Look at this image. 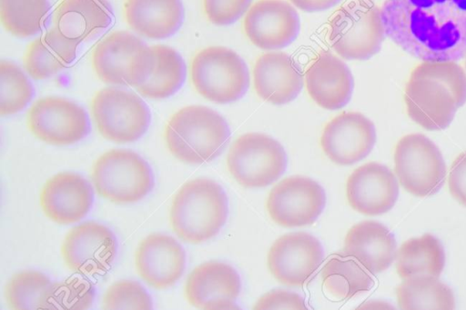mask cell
Masks as SVG:
<instances>
[{
    "label": "cell",
    "mask_w": 466,
    "mask_h": 310,
    "mask_svg": "<svg viewBox=\"0 0 466 310\" xmlns=\"http://www.w3.org/2000/svg\"><path fill=\"white\" fill-rule=\"evenodd\" d=\"M380 15L386 35L417 59L466 55V0H385Z\"/></svg>",
    "instance_id": "1"
},
{
    "label": "cell",
    "mask_w": 466,
    "mask_h": 310,
    "mask_svg": "<svg viewBox=\"0 0 466 310\" xmlns=\"http://www.w3.org/2000/svg\"><path fill=\"white\" fill-rule=\"evenodd\" d=\"M410 118L429 131L445 129L466 103V74L456 62L423 61L404 91Z\"/></svg>",
    "instance_id": "2"
},
{
    "label": "cell",
    "mask_w": 466,
    "mask_h": 310,
    "mask_svg": "<svg viewBox=\"0 0 466 310\" xmlns=\"http://www.w3.org/2000/svg\"><path fill=\"white\" fill-rule=\"evenodd\" d=\"M228 199L223 187L208 178L186 182L176 194L169 214L176 235L189 244L215 237L228 216Z\"/></svg>",
    "instance_id": "3"
},
{
    "label": "cell",
    "mask_w": 466,
    "mask_h": 310,
    "mask_svg": "<svg viewBox=\"0 0 466 310\" xmlns=\"http://www.w3.org/2000/svg\"><path fill=\"white\" fill-rule=\"evenodd\" d=\"M231 136L226 119L204 105L179 109L168 120L165 141L169 152L187 164L200 165L219 156Z\"/></svg>",
    "instance_id": "4"
},
{
    "label": "cell",
    "mask_w": 466,
    "mask_h": 310,
    "mask_svg": "<svg viewBox=\"0 0 466 310\" xmlns=\"http://www.w3.org/2000/svg\"><path fill=\"white\" fill-rule=\"evenodd\" d=\"M380 9L370 0H350L329 22L327 39L346 60H368L381 48L385 38Z\"/></svg>",
    "instance_id": "5"
},
{
    "label": "cell",
    "mask_w": 466,
    "mask_h": 310,
    "mask_svg": "<svg viewBox=\"0 0 466 310\" xmlns=\"http://www.w3.org/2000/svg\"><path fill=\"white\" fill-rule=\"evenodd\" d=\"M154 55L138 36L127 31H114L94 48L92 65L106 84L137 87L149 77Z\"/></svg>",
    "instance_id": "6"
},
{
    "label": "cell",
    "mask_w": 466,
    "mask_h": 310,
    "mask_svg": "<svg viewBox=\"0 0 466 310\" xmlns=\"http://www.w3.org/2000/svg\"><path fill=\"white\" fill-rule=\"evenodd\" d=\"M190 77L196 91L217 104L242 98L249 87V71L244 59L224 46H208L192 59Z\"/></svg>",
    "instance_id": "7"
},
{
    "label": "cell",
    "mask_w": 466,
    "mask_h": 310,
    "mask_svg": "<svg viewBox=\"0 0 466 310\" xmlns=\"http://www.w3.org/2000/svg\"><path fill=\"white\" fill-rule=\"evenodd\" d=\"M96 192L116 204L137 203L155 185L149 164L129 149H111L101 155L92 168Z\"/></svg>",
    "instance_id": "8"
},
{
    "label": "cell",
    "mask_w": 466,
    "mask_h": 310,
    "mask_svg": "<svg viewBox=\"0 0 466 310\" xmlns=\"http://www.w3.org/2000/svg\"><path fill=\"white\" fill-rule=\"evenodd\" d=\"M227 165L234 179L246 188H262L276 182L288 167L283 145L261 133H247L232 144Z\"/></svg>",
    "instance_id": "9"
},
{
    "label": "cell",
    "mask_w": 466,
    "mask_h": 310,
    "mask_svg": "<svg viewBox=\"0 0 466 310\" xmlns=\"http://www.w3.org/2000/svg\"><path fill=\"white\" fill-rule=\"evenodd\" d=\"M91 111L100 135L118 144L140 139L151 123V112L137 94L117 87L102 88L91 102Z\"/></svg>",
    "instance_id": "10"
},
{
    "label": "cell",
    "mask_w": 466,
    "mask_h": 310,
    "mask_svg": "<svg viewBox=\"0 0 466 310\" xmlns=\"http://www.w3.org/2000/svg\"><path fill=\"white\" fill-rule=\"evenodd\" d=\"M394 165L400 185L415 196L433 195L444 185L443 156L438 146L422 134H409L398 141Z\"/></svg>",
    "instance_id": "11"
},
{
    "label": "cell",
    "mask_w": 466,
    "mask_h": 310,
    "mask_svg": "<svg viewBox=\"0 0 466 310\" xmlns=\"http://www.w3.org/2000/svg\"><path fill=\"white\" fill-rule=\"evenodd\" d=\"M26 124L36 138L53 145L76 144L91 132L87 112L62 96L36 100L27 112Z\"/></svg>",
    "instance_id": "12"
},
{
    "label": "cell",
    "mask_w": 466,
    "mask_h": 310,
    "mask_svg": "<svg viewBox=\"0 0 466 310\" xmlns=\"http://www.w3.org/2000/svg\"><path fill=\"white\" fill-rule=\"evenodd\" d=\"M324 188L315 180L292 175L282 179L269 192L266 207L270 218L284 227L313 224L326 205Z\"/></svg>",
    "instance_id": "13"
},
{
    "label": "cell",
    "mask_w": 466,
    "mask_h": 310,
    "mask_svg": "<svg viewBox=\"0 0 466 310\" xmlns=\"http://www.w3.org/2000/svg\"><path fill=\"white\" fill-rule=\"evenodd\" d=\"M117 253V240L106 225L87 221L74 226L66 234L61 255L72 271L92 275L106 272Z\"/></svg>",
    "instance_id": "14"
},
{
    "label": "cell",
    "mask_w": 466,
    "mask_h": 310,
    "mask_svg": "<svg viewBox=\"0 0 466 310\" xmlns=\"http://www.w3.org/2000/svg\"><path fill=\"white\" fill-rule=\"evenodd\" d=\"M323 258L324 249L317 237L307 232H291L273 243L268 253V267L279 283L301 286Z\"/></svg>",
    "instance_id": "15"
},
{
    "label": "cell",
    "mask_w": 466,
    "mask_h": 310,
    "mask_svg": "<svg viewBox=\"0 0 466 310\" xmlns=\"http://www.w3.org/2000/svg\"><path fill=\"white\" fill-rule=\"evenodd\" d=\"M374 124L360 112H343L329 121L320 146L333 163L350 165L364 159L376 143Z\"/></svg>",
    "instance_id": "16"
},
{
    "label": "cell",
    "mask_w": 466,
    "mask_h": 310,
    "mask_svg": "<svg viewBox=\"0 0 466 310\" xmlns=\"http://www.w3.org/2000/svg\"><path fill=\"white\" fill-rule=\"evenodd\" d=\"M243 29L257 47L275 50L295 41L300 20L296 9L284 0H258L248 10Z\"/></svg>",
    "instance_id": "17"
},
{
    "label": "cell",
    "mask_w": 466,
    "mask_h": 310,
    "mask_svg": "<svg viewBox=\"0 0 466 310\" xmlns=\"http://www.w3.org/2000/svg\"><path fill=\"white\" fill-rule=\"evenodd\" d=\"M241 279L229 264L205 262L193 269L187 278L184 293L188 303L205 310L238 309L237 299Z\"/></svg>",
    "instance_id": "18"
},
{
    "label": "cell",
    "mask_w": 466,
    "mask_h": 310,
    "mask_svg": "<svg viewBox=\"0 0 466 310\" xmlns=\"http://www.w3.org/2000/svg\"><path fill=\"white\" fill-rule=\"evenodd\" d=\"M346 195L350 205L367 215L390 211L399 196L395 175L386 165L370 162L356 168L348 177Z\"/></svg>",
    "instance_id": "19"
},
{
    "label": "cell",
    "mask_w": 466,
    "mask_h": 310,
    "mask_svg": "<svg viewBox=\"0 0 466 310\" xmlns=\"http://www.w3.org/2000/svg\"><path fill=\"white\" fill-rule=\"evenodd\" d=\"M186 260L183 246L174 237L159 233L144 238L135 255L137 274L157 289L174 285L185 271Z\"/></svg>",
    "instance_id": "20"
},
{
    "label": "cell",
    "mask_w": 466,
    "mask_h": 310,
    "mask_svg": "<svg viewBox=\"0 0 466 310\" xmlns=\"http://www.w3.org/2000/svg\"><path fill=\"white\" fill-rule=\"evenodd\" d=\"M94 190L91 184L75 173H59L49 178L40 194L44 214L60 225L83 219L91 210Z\"/></svg>",
    "instance_id": "21"
},
{
    "label": "cell",
    "mask_w": 466,
    "mask_h": 310,
    "mask_svg": "<svg viewBox=\"0 0 466 310\" xmlns=\"http://www.w3.org/2000/svg\"><path fill=\"white\" fill-rule=\"evenodd\" d=\"M304 84L311 99L327 110H339L351 99L354 78L351 71L337 55L321 51L309 64Z\"/></svg>",
    "instance_id": "22"
},
{
    "label": "cell",
    "mask_w": 466,
    "mask_h": 310,
    "mask_svg": "<svg viewBox=\"0 0 466 310\" xmlns=\"http://www.w3.org/2000/svg\"><path fill=\"white\" fill-rule=\"evenodd\" d=\"M253 85L257 95L264 101L286 105L301 92L304 75L288 54L268 52L259 55L254 64Z\"/></svg>",
    "instance_id": "23"
},
{
    "label": "cell",
    "mask_w": 466,
    "mask_h": 310,
    "mask_svg": "<svg viewBox=\"0 0 466 310\" xmlns=\"http://www.w3.org/2000/svg\"><path fill=\"white\" fill-rule=\"evenodd\" d=\"M394 235L383 224L367 220L354 225L348 231L343 251L354 257L370 274L389 268L396 257Z\"/></svg>",
    "instance_id": "24"
},
{
    "label": "cell",
    "mask_w": 466,
    "mask_h": 310,
    "mask_svg": "<svg viewBox=\"0 0 466 310\" xmlns=\"http://www.w3.org/2000/svg\"><path fill=\"white\" fill-rule=\"evenodd\" d=\"M113 21L107 0H61L53 13V27L78 43L100 35Z\"/></svg>",
    "instance_id": "25"
},
{
    "label": "cell",
    "mask_w": 466,
    "mask_h": 310,
    "mask_svg": "<svg viewBox=\"0 0 466 310\" xmlns=\"http://www.w3.org/2000/svg\"><path fill=\"white\" fill-rule=\"evenodd\" d=\"M123 13L131 29L150 39L174 35L185 19L181 0H126Z\"/></svg>",
    "instance_id": "26"
},
{
    "label": "cell",
    "mask_w": 466,
    "mask_h": 310,
    "mask_svg": "<svg viewBox=\"0 0 466 310\" xmlns=\"http://www.w3.org/2000/svg\"><path fill=\"white\" fill-rule=\"evenodd\" d=\"M78 44L52 27L27 45L24 68L35 80L51 77L75 61Z\"/></svg>",
    "instance_id": "27"
},
{
    "label": "cell",
    "mask_w": 466,
    "mask_h": 310,
    "mask_svg": "<svg viewBox=\"0 0 466 310\" xmlns=\"http://www.w3.org/2000/svg\"><path fill=\"white\" fill-rule=\"evenodd\" d=\"M396 268L402 279L418 276L439 277L445 265V252L440 240L431 234L410 238L396 255Z\"/></svg>",
    "instance_id": "28"
},
{
    "label": "cell",
    "mask_w": 466,
    "mask_h": 310,
    "mask_svg": "<svg viewBox=\"0 0 466 310\" xmlns=\"http://www.w3.org/2000/svg\"><path fill=\"white\" fill-rule=\"evenodd\" d=\"M150 47L154 55V67L147 80L137 89L147 98H167L183 86L187 77L186 63L180 54L168 45Z\"/></svg>",
    "instance_id": "29"
},
{
    "label": "cell",
    "mask_w": 466,
    "mask_h": 310,
    "mask_svg": "<svg viewBox=\"0 0 466 310\" xmlns=\"http://www.w3.org/2000/svg\"><path fill=\"white\" fill-rule=\"evenodd\" d=\"M350 255H334L322 268V284L332 297L344 300L365 293L374 285L370 272Z\"/></svg>",
    "instance_id": "30"
},
{
    "label": "cell",
    "mask_w": 466,
    "mask_h": 310,
    "mask_svg": "<svg viewBox=\"0 0 466 310\" xmlns=\"http://www.w3.org/2000/svg\"><path fill=\"white\" fill-rule=\"evenodd\" d=\"M396 295L399 307L403 310L455 308L451 288L435 276L404 279L396 288Z\"/></svg>",
    "instance_id": "31"
},
{
    "label": "cell",
    "mask_w": 466,
    "mask_h": 310,
    "mask_svg": "<svg viewBox=\"0 0 466 310\" xmlns=\"http://www.w3.org/2000/svg\"><path fill=\"white\" fill-rule=\"evenodd\" d=\"M53 282L35 270H23L6 283L5 296L7 306L15 310H50V293Z\"/></svg>",
    "instance_id": "32"
},
{
    "label": "cell",
    "mask_w": 466,
    "mask_h": 310,
    "mask_svg": "<svg viewBox=\"0 0 466 310\" xmlns=\"http://www.w3.org/2000/svg\"><path fill=\"white\" fill-rule=\"evenodd\" d=\"M50 11L48 0H0V18L5 29L26 38L40 33Z\"/></svg>",
    "instance_id": "33"
},
{
    "label": "cell",
    "mask_w": 466,
    "mask_h": 310,
    "mask_svg": "<svg viewBox=\"0 0 466 310\" xmlns=\"http://www.w3.org/2000/svg\"><path fill=\"white\" fill-rule=\"evenodd\" d=\"M0 115H12L24 110L35 96L28 76L15 63L0 61Z\"/></svg>",
    "instance_id": "34"
},
{
    "label": "cell",
    "mask_w": 466,
    "mask_h": 310,
    "mask_svg": "<svg viewBox=\"0 0 466 310\" xmlns=\"http://www.w3.org/2000/svg\"><path fill=\"white\" fill-rule=\"evenodd\" d=\"M96 295L92 282L69 277L53 283L49 304L50 310H85L91 307Z\"/></svg>",
    "instance_id": "35"
},
{
    "label": "cell",
    "mask_w": 466,
    "mask_h": 310,
    "mask_svg": "<svg viewBox=\"0 0 466 310\" xmlns=\"http://www.w3.org/2000/svg\"><path fill=\"white\" fill-rule=\"evenodd\" d=\"M101 307L106 310H148L153 308V301L147 289L138 282L120 280L106 289Z\"/></svg>",
    "instance_id": "36"
},
{
    "label": "cell",
    "mask_w": 466,
    "mask_h": 310,
    "mask_svg": "<svg viewBox=\"0 0 466 310\" xmlns=\"http://www.w3.org/2000/svg\"><path fill=\"white\" fill-rule=\"evenodd\" d=\"M252 0H203L208 20L216 25H229L237 22L250 7Z\"/></svg>",
    "instance_id": "37"
},
{
    "label": "cell",
    "mask_w": 466,
    "mask_h": 310,
    "mask_svg": "<svg viewBox=\"0 0 466 310\" xmlns=\"http://www.w3.org/2000/svg\"><path fill=\"white\" fill-rule=\"evenodd\" d=\"M305 299L298 293L275 289L262 295L253 309H307Z\"/></svg>",
    "instance_id": "38"
},
{
    "label": "cell",
    "mask_w": 466,
    "mask_h": 310,
    "mask_svg": "<svg viewBox=\"0 0 466 310\" xmlns=\"http://www.w3.org/2000/svg\"><path fill=\"white\" fill-rule=\"evenodd\" d=\"M448 182L451 195L461 205L466 206V151L453 161Z\"/></svg>",
    "instance_id": "39"
},
{
    "label": "cell",
    "mask_w": 466,
    "mask_h": 310,
    "mask_svg": "<svg viewBox=\"0 0 466 310\" xmlns=\"http://www.w3.org/2000/svg\"><path fill=\"white\" fill-rule=\"evenodd\" d=\"M292 5H294L297 8L308 12H321L324 10H328L336 5H338L341 0H289Z\"/></svg>",
    "instance_id": "40"
},
{
    "label": "cell",
    "mask_w": 466,
    "mask_h": 310,
    "mask_svg": "<svg viewBox=\"0 0 466 310\" xmlns=\"http://www.w3.org/2000/svg\"><path fill=\"white\" fill-rule=\"evenodd\" d=\"M465 67H466V60H465Z\"/></svg>",
    "instance_id": "41"
}]
</instances>
